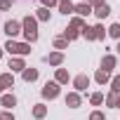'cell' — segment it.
I'll return each mask as SVG.
<instances>
[{"label":"cell","instance_id":"obj_1","mask_svg":"<svg viewBox=\"0 0 120 120\" xmlns=\"http://www.w3.org/2000/svg\"><path fill=\"white\" fill-rule=\"evenodd\" d=\"M21 26H24V38L28 42H35L38 40V21L33 17H24L21 19Z\"/></svg>","mask_w":120,"mask_h":120},{"label":"cell","instance_id":"obj_2","mask_svg":"<svg viewBox=\"0 0 120 120\" xmlns=\"http://www.w3.org/2000/svg\"><path fill=\"white\" fill-rule=\"evenodd\" d=\"M5 52L17 54V56H26V54L31 52V45H28V42H14V40H10V42L5 45Z\"/></svg>","mask_w":120,"mask_h":120},{"label":"cell","instance_id":"obj_3","mask_svg":"<svg viewBox=\"0 0 120 120\" xmlns=\"http://www.w3.org/2000/svg\"><path fill=\"white\" fill-rule=\"evenodd\" d=\"M42 97H45V99L59 97V82H56V80H54V82H47V85L42 87Z\"/></svg>","mask_w":120,"mask_h":120},{"label":"cell","instance_id":"obj_4","mask_svg":"<svg viewBox=\"0 0 120 120\" xmlns=\"http://www.w3.org/2000/svg\"><path fill=\"white\" fill-rule=\"evenodd\" d=\"M21 28H24V26H21V21H14V19H10V21L5 24V33H7L10 38H14V35H17Z\"/></svg>","mask_w":120,"mask_h":120},{"label":"cell","instance_id":"obj_5","mask_svg":"<svg viewBox=\"0 0 120 120\" xmlns=\"http://www.w3.org/2000/svg\"><path fill=\"white\" fill-rule=\"evenodd\" d=\"M45 61L52 64V66H59V64L64 61V52H52V54H47V56H45Z\"/></svg>","mask_w":120,"mask_h":120},{"label":"cell","instance_id":"obj_6","mask_svg":"<svg viewBox=\"0 0 120 120\" xmlns=\"http://www.w3.org/2000/svg\"><path fill=\"white\" fill-rule=\"evenodd\" d=\"M101 68H104V71H108V73L115 68V56H113V54H106V56L101 59Z\"/></svg>","mask_w":120,"mask_h":120},{"label":"cell","instance_id":"obj_7","mask_svg":"<svg viewBox=\"0 0 120 120\" xmlns=\"http://www.w3.org/2000/svg\"><path fill=\"white\" fill-rule=\"evenodd\" d=\"M10 68H12V71H21V73H24V71H26V64H24V59L12 56V59H10Z\"/></svg>","mask_w":120,"mask_h":120},{"label":"cell","instance_id":"obj_8","mask_svg":"<svg viewBox=\"0 0 120 120\" xmlns=\"http://www.w3.org/2000/svg\"><path fill=\"white\" fill-rule=\"evenodd\" d=\"M75 12H78L80 17H87V14H92L94 10H92V5H90V3H80V5H75Z\"/></svg>","mask_w":120,"mask_h":120},{"label":"cell","instance_id":"obj_9","mask_svg":"<svg viewBox=\"0 0 120 120\" xmlns=\"http://www.w3.org/2000/svg\"><path fill=\"white\" fill-rule=\"evenodd\" d=\"M94 80H97L99 85H106V82L111 80V73H108V71H104V68H99V71H97V75H94Z\"/></svg>","mask_w":120,"mask_h":120},{"label":"cell","instance_id":"obj_10","mask_svg":"<svg viewBox=\"0 0 120 120\" xmlns=\"http://www.w3.org/2000/svg\"><path fill=\"white\" fill-rule=\"evenodd\" d=\"M66 106H68V108H78V106H80V97H78L75 92L66 94Z\"/></svg>","mask_w":120,"mask_h":120},{"label":"cell","instance_id":"obj_11","mask_svg":"<svg viewBox=\"0 0 120 120\" xmlns=\"http://www.w3.org/2000/svg\"><path fill=\"white\" fill-rule=\"evenodd\" d=\"M73 85H75V90H87V85H90V78H87V75H78V78L73 80Z\"/></svg>","mask_w":120,"mask_h":120},{"label":"cell","instance_id":"obj_12","mask_svg":"<svg viewBox=\"0 0 120 120\" xmlns=\"http://www.w3.org/2000/svg\"><path fill=\"white\" fill-rule=\"evenodd\" d=\"M0 104H3L5 108H12V106H17V99H14V94H3Z\"/></svg>","mask_w":120,"mask_h":120},{"label":"cell","instance_id":"obj_13","mask_svg":"<svg viewBox=\"0 0 120 120\" xmlns=\"http://www.w3.org/2000/svg\"><path fill=\"white\" fill-rule=\"evenodd\" d=\"M21 75H24L26 82H33V80H38V68H26Z\"/></svg>","mask_w":120,"mask_h":120},{"label":"cell","instance_id":"obj_14","mask_svg":"<svg viewBox=\"0 0 120 120\" xmlns=\"http://www.w3.org/2000/svg\"><path fill=\"white\" fill-rule=\"evenodd\" d=\"M56 82H59V85L68 82V71H66V68H56Z\"/></svg>","mask_w":120,"mask_h":120},{"label":"cell","instance_id":"obj_15","mask_svg":"<svg viewBox=\"0 0 120 120\" xmlns=\"http://www.w3.org/2000/svg\"><path fill=\"white\" fill-rule=\"evenodd\" d=\"M0 85H3V87H12V85H14L12 73H3V75H0Z\"/></svg>","mask_w":120,"mask_h":120},{"label":"cell","instance_id":"obj_16","mask_svg":"<svg viewBox=\"0 0 120 120\" xmlns=\"http://www.w3.org/2000/svg\"><path fill=\"white\" fill-rule=\"evenodd\" d=\"M78 35H80V31H78V28H73V26H68V28L64 31V38H66V40H75Z\"/></svg>","mask_w":120,"mask_h":120},{"label":"cell","instance_id":"obj_17","mask_svg":"<svg viewBox=\"0 0 120 120\" xmlns=\"http://www.w3.org/2000/svg\"><path fill=\"white\" fill-rule=\"evenodd\" d=\"M92 28H94V38H97V40H104V38H106V28H104L101 24H97V26H92Z\"/></svg>","mask_w":120,"mask_h":120},{"label":"cell","instance_id":"obj_18","mask_svg":"<svg viewBox=\"0 0 120 120\" xmlns=\"http://www.w3.org/2000/svg\"><path fill=\"white\" fill-rule=\"evenodd\" d=\"M118 101H120L118 92H113V90H111V94L106 97V104H108V106H115V108H118Z\"/></svg>","mask_w":120,"mask_h":120},{"label":"cell","instance_id":"obj_19","mask_svg":"<svg viewBox=\"0 0 120 120\" xmlns=\"http://www.w3.org/2000/svg\"><path fill=\"white\" fill-rule=\"evenodd\" d=\"M45 113H47L45 104H35V106H33V115H35V118H45Z\"/></svg>","mask_w":120,"mask_h":120},{"label":"cell","instance_id":"obj_20","mask_svg":"<svg viewBox=\"0 0 120 120\" xmlns=\"http://www.w3.org/2000/svg\"><path fill=\"white\" fill-rule=\"evenodd\" d=\"M59 10H61V14H71V12H75V7H73L71 3H64V0L59 3Z\"/></svg>","mask_w":120,"mask_h":120},{"label":"cell","instance_id":"obj_21","mask_svg":"<svg viewBox=\"0 0 120 120\" xmlns=\"http://www.w3.org/2000/svg\"><path fill=\"white\" fill-rule=\"evenodd\" d=\"M94 14H97L99 19H106V17L111 14V7H108V5H104V7H99V10H94Z\"/></svg>","mask_w":120,"mask_h":120},{"label":"cell","instance_id":"obj_22","mask_svg":"<svg viewBox=\"0 0 120 120\" xmlns=\"http://www.w3.org/2000/svg\"><path fill=\"white\" fill-rule=\"evenodd\" d=\"M38 19H40V21H49V10H47V7H40V10H38Z\"/></svg>","mask_w":120,"mask_h":120},{"label":"cell","instance_id":"obj_23","mask_svg":"<svg viewBox=\"0 0 120 120\" xmlns=\"http://www.w3.org/2000/svg\"><path fill=\"white\" fill-rule=\"evenodd\" d=\"M108 35H111V38H118V40H120V24H113V26L108 28Z\"/></svg>","mask_w":120,"mask_h":120},{"label":"cell","instance_id":"obj_24","mask_svg":"<svg viewBox=\"0 0 120 120\" xmlns=\"http://www.w3.org/2000/svg\"><path fill=\"white\" fill-rule=\"evenodd\" d=\"M90 101H92V104H94V106H99V104H101V101H104V94H101V92H94V94H92V97H90Z\"/></svg>","mask_w":120,"mask_h":120},{"label":"cell","instance_id":"obj_25","mask_svg":"<svg viewBox=\"0 0 120 120\" xmlns=\"http://www.w3.org/2000/svg\"><path fill=\"white\" fill-rule=\"evenodd\" d=\"M66 45H68L66 38H56V40H54V47H56V49H66Z\"/></svg>","mask_w":120,"mask_h":120},{"label":"cell","instance_id":"obj_26","mask_svg":"<svg viewBox=\"0 0 120 120\" xmlns=\"http://www.w3.org/2000/svg\"><path fill=\"white\" fill-rule=\"evenodd\" d=\"M71 26H73V28H78V31H82V28H85V21H82L80 17H75V19L71 21Z\"/></svg>","mask_w":120,"mask_h":120},{"label":"cell","instance_id":"obj_27","mask_svg":"<svg viewBox=\"0 0 120 120\" xmlns=\"http://www.w3.org/2000/svg\"><path fill=\"white\" fill-rule=\"evenodd\" d=\"M82 35H85L87 40H97V38H94V28H90V26H85V28H82Z\"/></svg>","mask_w":120,"mask_h":120},{"label":"cell","instance_id":"obj_28","mask_svg":"<svg viewBox=\"0 0 120 120\" xmlns=\"http://www.w3.org/2000/svg\"><path fill=\"white\" fill-rule=\"evenodd\" d=\"M111 90L120 94V75H115V78H113V82H111Z\"/></svg>","mask_w":120,"mask_h":120},{"label":"cell","instance_id":"obj_29","mask_svg":"<svg viewBox=\"0 0 120 120\" xmlns=\"http://www.w3.org/2000/svg\"><path fill=\"white\" fill-rule=\"evenodd\" d=\"M90 120H106V115H104L101 111H94V113L90 115Z\"/></svg>","mask_w":120,"mask_h":120},{"label":"cell","instance_id":"obj_30","mask_svg":"<svg viewBox=\"0 0 120 120\" xmlns=\"http://www.w3.org/2000/svg\"><path fill=\"white\" fill-rule=\"evenodd\" d=\"M90 5H92V10H99V7H104L106 3H104V0H92Z\"/></svg>","mask_w":120,"mask_h":120},{"label":"cell","instance_id":"obj_31","mask_svg":"<svg viewBox=\"0 0 120 120\" xmlns=\"http://www.w3.org/2000/svg\"><path fill=\"white\" fill-rule=\"evenodd\" d=\"M12 7V0H0V10H10Z\"/></svg>","mask_w":120,"mask_h":120},{"label":"cell","instance_id":"obj_32","mask_svg":"<svg viewBox=\"0 0 120 120\" xmlns=\"http://www.w3.org/2000/svg\"><path fill=\"white\" fill-rule=\"evenodd\" d=\"M56 3H59V0H42V7H47V10H49V7H52V5H56Z\"/></svg>","mask_w":120,"mask_h":120},{"label":"cell","instance_id":"obj_33","mask_svg":"<svg viewBox=\"0 0 120 120\" xmlns=\"http://www.w3.org/2000/svg\"><path fill=\"white\" fill-rule=\"evenodd\" d=\"M0 118H3V120H14V115H12V113H0Z\"/></svg>","mask_w":120,"mask_h":120},{"label":"cell","instance_id":"obj_34","mask_svg":"<svg viewBox=\"0 0 120 120\" xmlns=\"http://www.w3.org/2000/svg\"><path fill=\"white\" fill-rule=\"evenodd\" d=\"M115 49H118V54H120V42H118V47H115Z\"/></svg>","mask_w":120,"mask_h":120},{"label":"cell","instance_id":"obj_35","mask_svg":"<svg viewBox=\"0 0 120 120\" xmlns=\"http://www.w3.org/2000/svg\"><path fill=\"white\" fill-rule=\"evenodd\" d=\"M3 49H5V47H0V56H3Z\"/></svg>","mask_w":120,"mask_h":120},{"label":"cell","instance_id":"obj_36","mask_svg":"<svg viewBox=\"0 0 120 120\" xmlns=\"http://www.w3.org/2000/svg\"><path fill=\"white\" fill-rule=\"evenodd\" d=\"M82 3H92V0H82Z\"/></svg>","mask_w":120,"mask_h":120},{"label":"cell","instance_id":"obj_37","mask_svg":"<svg viewBox=\"0 0 120 120\" xmlns=\"http://www.w3.org/2000/svg\"><path fill=\"white\" fill-rule=\"evenodd\" d=\"M3 90H5V87H3V85H0V92H3Z\"/></svg>","mask_w":120,"mask_h":120},{"label":"cell","instance_id":"obj_38","mask_svg":"<svg viewBox=\"0 0 120 120\" xmlns=\"http://www.w3.org/2000/svg\"><path fill=\"white\" fill-rule=\"evenodd\" d=\"M64 3H71V0H64Z\"/></svg>","mask_w":120,"mask_h":120},{"label":"cell","instance_id":"obj_39","mask_svg":"<svg viewBox=\"0 0 120 120\" xmlns=\"http://www.w3.org/2000/svg\"><path fill=\"white\" fill-rule=\"evenodd\" d=\"M118 108H120V101H118Z\"/></svg>","mask_w":120,"mask_h":120},{"label":"cell","instance_id":"obj_40","mask_svg":"<svg viewBox=\"0 0 120 120\" xmlns=\"http://www.w3.org/2000/svg\"><path fill=\"white\" fill-rule=\"evenodd\" d=\"M0 120H3V118H0Z\"/></svg>","mask_w":120,"mask_h":120}]
</instances>
